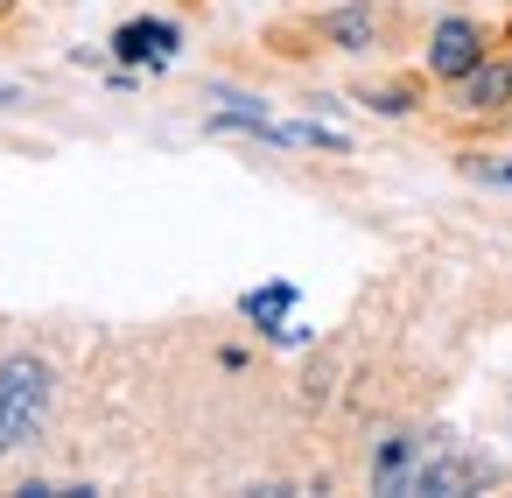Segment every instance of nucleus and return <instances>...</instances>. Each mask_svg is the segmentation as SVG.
Masks as SVG:
<instances>
[{"label":"nucleus","mask_w":512,"mask_h":498,"mask_svg":"<svg viewBox=\"0 0 512 498\" xmlns=\"http://www.w3.org/2000/svg\"><path fill=\"white\" fill-rule=\"evenodd\" d=\"M50 393H57V379H50V365H43V358H29V351L0 358V456L22 449V442L43 428Z\"/></svg>","instance_id":"f257e3e1"},{"label":"nucleus","mask_w":512,"mask_h":498,"mask_svg":"<svg viewBox=\"0 0 512 498\" xmlns=\"http://www.w3.org/2000/svg\"><path fill=\"white\" fill-rule=\"evenodd\" d=\"M491 477H498L491 456H470V449H449V442H442V456H421L414 498H470V491H484Z\"/></svg>","instance_id":"f03ea898"},{"label":"nucleus","mask_w":512,"mask_h":498,"mask_svg":"<svg viewBox=\"0 0 512 498\" xmlns=\"http://www.w3.org/2000/svg\"><path fill=\"white\" fill-rule=\"evenodd\" d=\"M477 64H484V36H477V29H470L463 15H449V22H442V29L428 36V71H435V78H456V85H463V78H470Z\"/></svg>","instance_id":"7ed1b4c3"},{"label":"nucleus","mask_w":512,"mask_h":498,"mask_svg":"<svg viewBox=\"0 0 512 498\" xmlns=\"http://www.w3.org/2000/svg\"><path fill=\"white\" fill-rule=\"evenodd\" d=\"M421 435H386L379 456H372V491H393V498H414V470H421Z\"/></svg>","instance_id":"20e7f679"},{"label":"nucleus","mask_w":512,"mask_h":498,"mask_svg":"<svg viewBox=\"0 0 512 498\" xmlns=\"http://www.w3.org/2000/svg\"><path fill=\"white\" fill-rule=\"evenodd\" d=\"M176 22H127L120 36H113V50L127 57V64H169L176 57Z\"/></svg>","instance_id":"39448f33"},{"label":"nucleus","mask_w":512,"mask_h":498,"mask_svg":"<svg viewBox=\"0 0 512 498\" xmlns=\"http://www.w3.org/2000/svg\"><path fill=\"white\" fill-rule=\"evenodd\" d=\"M505 99H512V64H491V57H484V64L463 78V106H470V113H491V106H505Z\"/></svg>","instance_id":"423d86ee"},{"label":"nucleus","mask_w":512,"mask_h":498,"mask_svg":"<svg viewBox=\"0 0 512 498\" xmlns=\"http://www.w3.org/2000/svg\"><path fill=\"white\" fill-rule=\"evenodd\" d=\"M372 29H379L372 8H337V15L323 22V36H330L337 50H372Z\"/></svg>","instance_id":"0eeeda50"},{"label":"nucleus","mask_w":512,"mask_h":498,"mask_svg":"<svg viewBox=\"0 0 512 498\" xmlns=\"http://www.w3.org/2000/svg\"><path fill=\"white\" fill-rule=\"evenodd\" d=\"M239 309H246V316H253L260 330H281V316L295 309V288H288V281H274V288H253V295H246Z\"/></svg>","instance_id":"6e6552de"},{"label":"nucleus","mask_w":512,"mask_h":498,"mask_svg":"<svg viewBox=\"0 0 512 498\" xmlns=\"http://www.w3.org/2000/svg\"><path fill=\"white\" fill-rule=\"evenodd\" d=\"M365 106H372V113H407L414 99H407V85H393V92H365Z\"/></svg>","instance_id":"1a4fd4ad"},{"label":"nucleus","mask_w":512,"mask_h":498,"mask_svg":"<svg viewBox=\"0 0 512 498\" xmlns=\"http://www.w3.org/2000/svg\"><path fill=\"white\" fill-rule=\"evenodd\" d=\"M470 176H484V183H505V190H512V169H505V162H470Z\"/></svg>","instance_id":"9d476101"},{"label":"nucleus","mask_w":512,"mask_h":498,"mask_svg":"<svg viewBox=\"0 0 512 498\" xmlns=\"http://www.w3.org/2000/svg\"><path fill=\"white\" fill-rule=\"evenodd\" d=\"M8 99H15V92H8V85H0V106H8Z\"/></svg>","instance_id":"9b49d317"}]
</instances>
